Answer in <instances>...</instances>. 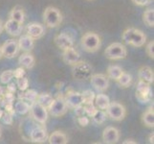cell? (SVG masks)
Here are the masks:
<instances>
[{"label": "cell", "mask_w": 154, "mask_h": 144, "mask_svg": "<svg viewBox=\"0 0 154 144\" xmlns=\"http://www.w3.org/2000/svg\"><path fill=\"white\" fill-rule=\"evenodd\" d=\"M123 40L134 47H142L146 42V37L143 31L136 28H127L123 33Z\"/></svg>", "instance_id": "6da1fadb"}, {"label": "cell", "mask_w": 154, "mask_h": 144, "mask_svg": "<svg viewBox=\"0 0 154 144\" xmlns=\"http://www.w3.org/2000/svg\"><path fill=\"white\" fill-rule=\"evenodd\" d=\"M82 46L84 50L89 53H94L100 49L102 45V40L100 36L94 32H87L82 37Z\"/></svg>", "instance_id": "7a4b0ae2"}, {"label": "cell", "mask_w": 154, "mask_h": 144, "mask_svg": "<svg viewBox=\"0 0 154 144\" xmlns=\"http://www.w3.org/2000/svg\"><path fill=\"white\" fill-rule=\"evenodd\" d=\"M43 20L47 27L56 28L62 22V14L57 8L49 6L43 12Z\"/></svg>", "instance_id": "3957f363"}, {"label": "cell", "mask_w": 154, "mask_h": 144, "mask_svg": "<svg viewBox=\"0 0 154 144\" xmlns=\"http://www.w3.org/2000/svg\"><path fill=\"white\" fill-rule=\"evenodd\" d=\"M73 77L77 81H86L92 76V66L85 62H78L73 65Z\"/></svg>", "instance_id": "277c9868"}, {"label": "cell", "mask_w": 154, "mask_h": 144, "mask_svg": "<svg viewBox=\"0 0 154 144\" xmlns=\"http://www.w3.org/2000/svg\"><path fill=\"white\" fill-rule=\"evenodd\" d=\"M104 56L109 60H122V59L126 58L127 49L124 44L120 42H114L105 48Z\"/></svg>", "instance_id": "5b68a950"}, {"label": "cell", "mask_w": 154, "mask_h": 144, "mask_svg": "<svg viewBox=\"0 0 154 144\" xmlns=\"http://www.w3.org/2000/svg\"><path fill=\"white\" fill-rule=\"evenodd\" d=\"M47 110L54 117H60L64 115L68 110V107L65 103L64 97L61 95H58L57 98L53 100V102L49 106V108L47 109Z\"/></svg>", "instance_id": "8992f818"}, {"label": "cell", "mask_w": 154, "mask_h": 144, "mask_svg": "<svg viewBox=\"0 0 154 144\" xmlns=\"http://www.w3.org/2000/svg\"><path fill=\"white\" fill-rule=\"evenodd\" d=\"M29 111L32 118L39 124H45L48 119V110L36 101L31 104Z\"/></svg>", "instance_id": "52a82bcc"}, {"label": "cell", "mask_w": 154, "mask_h": 144, "mask_svg": "<svg viewBox=\"0 0 154 144\" xmlns=\"http://www.w3.org/2000/svg\"><path fill=\"white\" fill-rule=\"evenodd\" d=\"M105 113L112 120L122 121L126 115V110L124 105L114 101V102H110L107 109L105 110Z\"/></svg>", "instance_id": "ba28073f"}, {"label": "cell", "mask_w": 154, "mask_h": 144, "mask_svg": "<svg viewBox=\"0 0 154 144\" xmlns=\"http://www.w3.org/2000/svg\"><path fill=\"white\" fill-rule=\"evenodd\" d=\"M90 83L100 92H103L109 88V79L104 74H94L90 77Z\"/></svg>", "instance_id": "9c48e42d"}, {"label": "cell", "mask_w": 154, "mask_h": 144, "mask_svg": "<svg viewBox=\"0 0 154 144\" xmlns=\"http://www.w3.org/2000/svg\"><path fill=\"white\" fill-rule=\"evenodd\" d=\"M19 46L17 43V40H8L5 41L3 45L1 46V52L2 56L7 59H13L18 54L19 52Z\"/></svg>", "instance_id": "30bf717a"}, {"label": "cell", "mask_w": 154, "mask_h": 144, "mask_svg": "<svg viewBox=\"0 0 154 144\" xmlns=\"http://www.w3.org/2000/svg\"><path fill=\"white\" fill-rule=\"evenodd\" d=\"M151 90L149 84L139 80L136 88V96L142 103H146L151 97Z\"/></svg>", "instance_id": "8fae6325"}, {"label": "cell", "mask_w": 154, "mask_h": 144, "mask_svg": "<svg viewBox=\"0 0 154 144\" xmlns=\"http://www.w3.org/2000/svg\"><path fill=\"white\" fill-rule=\"evenodd\" d=\"M64 100L68 108L71 109H75L76 107L83 105L82 94L81 92L73 91V90H70V91H68L66 93Z\"/></svg>", "instance_id": "7c38bea8"}, {"label": "cell", "mask_w": 154, "mask_h": 144, "mask_svg": "<svg viewBox=\"0 0 154 144\" xmlns=\"http://www.w3.org/2000/svg\"><path fill=\"white\" fill-rule=\"evenodd\" d=\"M103 140L107 144L117 143L120 140V131L115 127H106L103 133Z\"/></svg>", "instance_id": "4fadbf2b"}, {"label": "cell", "mask_w": 154, "mask_h": 144, "mask_svg": "<svg viewBox=\"0 0 154 144\" xmlns=\"http://www.w3.org/2000/svg\"><path fill=\"white\" fill-rule=\"evenodd\" d=\"M55 43L61 50L74 47V39L67 33H60L55 37Z\"/></svg>", "instance_id": "5bb4252c"}, {"label": "cell", "mask_w": 154, "mask_h": 144, "mask_svg": "<svg viewBox=\"0 0 154 144\" xmlns=\"http://www.w3.org/2000/svg\"><path fill=\"white\" fill-rule=\"evenodd\" d=\"M26 32H27V35L30 36L32 39L35 40H39L40 38L43 37L45 34V29L44 26L38 23V22H32L27 25V28H26Z\"/></svg>", "instance_id": "9a60e30c"}, {"label": "cell", "mask_w": 154, "mask_h": 144, "mask_svg": "<svg viewBox=\"0 0 154 144\" xmlns=\"http://www.w3.org/2000/svg\"><path fill=\"white\" fill-rule=\"evenodd\" d=\"M48 139V134L43 127H35L30 132V140L34 143H43Z\"/></svg>", "instance_id": "2e32d148"}, {"label": "cell", "mask_w": 154, "mask_h": 144, "mask_svg": "<svg viewBox=\"0 0 154 144\" xmlns=\"http://www.w3.org/2000/svg\"><path fill=\"white\" fill-rule=\"evenodd\" d=\"M62 51H63L62 59H63V62H64L66 65L73 66L81 61V55H79V53L74 47L67 48V49H64Z\"/></svg>", "instance_id": "e0dca14e"}, {"label": "cell", "mask_w": 154, "mask_h": 144, "mask_svg": "<svg viewBox=\"0 0 154 144\" xmlns=\"http://www.w3.org/2000/svg\"><path fill=\"white\" fill-rule=\"evenodd\" d=\"M4 30L7 32L10 36L17 37L21 34L23 30V24H21L17 21L9 18L6 22L4 23Z\"/></svg>", "instance_id": "ac0fdd59"}, {"label": "cell", "mask_w": 154, "mask_h": 144, "mask_svg": "<svg viewBox=\"0 0 154 144\" xmlns=\"http://www.w3.org/2000/svg\"><path fill=\"white\" fill-rule=\"evenodd\" d=\"M17 43L19 46V49L24 52H30L35 47V40L32 39L28 35H24L20 37L19 40H17Z\"/></svg>", "instance_id": "d6986e66"}, {"label": "cell", "mask_w": 154, "mask_h": 144, "mask_svg": "<svg viewBox=\"0 0 154 144\" xmlns=\"http://www.w3.org/2000/svg\"><path fill=\"white\" fill-rule=\"evenodd\" d=\"M48 142L50 144H67L68 137L61 131H55L48 136Z\"/></svg>", "instance_id": "ffe728a7"}, {"label": "cell", "mask_w": 154, "mask_h": 144, "mask_svg": "<svg viewBox=\"0 0 154 144\" xmlns=\"http://www.w3.org/2000/svg\"><path fill=\"white\" fill-rule=\"evenodd\" d=\"M138 77L141 81L151 84L154 82V73L149 66H142L138 71Z\"/></svg>", "instance_id": "44dd1931"}, {"label": "cell", "mask_w": 154, "mask_h": 144, "mask_svg": "<svg viewBox=\"0 0 154 144\" xmlns=\"http://www.w3.org/2000/svg\"><path fill=\"white\" fill-rule=\"evenodd\" d=\"M18 63L19 65L24 67V68H27V69H31L33 68L35 63V57L30 54L28 52H25L24 54H22L19 59H18Z\"/></svg>", "instance_id": "7402d4cb"}, {"label": "cell", "mask_w": 154, "mask_h": 144, "mask_svg": "<svg viewBox=\"0 0 154 144\" xmlns=\"http://www.w3.org/2000/svg\"><path fill=\"white\" fill-rule=\"evenodd\" d=\"M94 103H95V106H96V108L105 110L110 104V99L107 95H105L103 93H99L95 95Z\"/></svg>", "instance_id": "603a6c76"}, {"label": "cell", "mask_w": 154, "mask_h": 144, "mask_svg": "<svg viewBox=\"0 0 154 144\" xmlns=\"http://www.w3.org/2000/svg\"><path fill=\"white\" fill-rule=\"evenodd\" d=\"M142 121L145 126L148 128L154 127V110L153 107H149L142 115Z\"/></svg>", "instance_id": "cb8c5ba5"}, {"label": "cell", "mask_w": 154, "mask_h": 144, "mask_svg": "<svg viewBox=\"0 0 154 144\" xmlns=\"http://www.w3.org/2000/svg\"><path fill=\"white\" fill-rule=\"evenodd\" d=\"M9 18L14 19V20L17 21V22H19V23L23 24L24 20H25V14H24L23 9L19 8V7L14 8L9 14Z\"/></svg>", "instance_id": "d4e9b609"}, {"label": "cell", "mask_w": 154, "mask_h": 144, "mask_svg": "<svg viewBox=\"0 0 154 144\" xmlns=\"http://www.w3.org/2000/svg\"><path fill=\"white\" fill-rule=\"evenodd\" d=\"M107 77L108 79H112L114 81H117L118 78L121 76V74L124 72V70L122 69L121 66L113 65V66H109L107 68Z\"/></svg>", "instance_id": "484cf974"}, {"label": "cell", "mask_w": 154, "mask_h": 144, "mask_svg": "<svg viewBox=\"0 0 154 144\" xmlns=\"http://www.w3.org/2000/svg\"><path fill=\"white\" fill-rule=\"evenodd\" d=\"M38 95V92H36L35 89H28V90H26L24 93L19 95V99H22L31 105L32 103H34L36 101Z\"/></svg>", "instance_id": "4316f807"}, {"label": "cell", "mask_w": 154, "mask_h": 144, "mask_svg": "<svg viewBox=\"0 0 154 144\" xmlns=\"http://www.w3.org/2000/svg\"><path fill=\"white\" fill-rule=\"evenodd\" d=\"M30 106L31 105L26 102V101L20 99L19 101H17V102L14 104V110L15 113H17L19 114H26L27 113H29Z\"/></svg>", "instance_id": "83f0119b"}, {"label": "cell", "mask_w": 154, "mask_h": 144, "mask_svg": "<svg viewBox=\"0 0 154 144\" xmlns=\"http://www.w3.org/2000/svg\"><path fill=\"white\" fill-rule=\"evenodd\" d=\"M53 96L49 93H40L38 95V98H36V102L39 103L41 106H43L44 108L48 109L49 106L51 105V103L53 102Z\"/></svg>", "instance_id": "f1b7e54d"}, {"label": "cell", "mask_w": 154, "mask_h": 144, "mask_svg": "<svg viewBox=\"0 0 154 144\" xmlns=\"http://www.w3.org/2000/svg\"><path fill=\"white\" fill-rule=\"evenodd\" d=\"M116 82L119 84V86L121 88H128L132 84V77H131V75H129L128 73L123 72Z\"/></svg>", "instance_id": "f546056e"}, {"label": "cell", "mask_w": 154, "mask_h": 144, "mask_svg": "<svg viewBox=\"0 0 154 144\" xmlns=\"http://www.w3.org/2000/svg\"><path fill=\"white\" fill-rule=\"evenodd\" d=\"M143 21L148 27H153L154 26V10L147 9L143 14Z\"/></svg>", "instance_id": "4dcf8cb0"}, {"label": "cell", "mask_w": 154, "mask_h": 144, "mask_svg": "<svg viewBox=\"0 0 154 144\" xmlns=\"http://www.w3.org/2000/svg\"><path fill=\"white\" fill-rule=\"evenodd\" d=\"M93 120L96 122L97 124H103V122L106 120V117H107V114H106L105 110H96L95 113L93 114V115L91 116Z\"/></svg>", "instance_id": "1f68e13d"}, {"label": "cell", "mask_w": 154, "mask_h": 144, "mask_svg": "<svg viewBox=\"0 0 154 144\" xmlns=\"http://www.w3.org/2000/svg\"><path fill=\"white\" fill-rule=\"evenodd\" d=\"M13 78H14V70H12V69L5 70L0 74V82L5 85L9 84L11 81H12Z\"/></svg>", "instance_id": "d6a6232c"}, {"label": "cell", "mask_w": 154, "mask_h": 144, "mask_svg": "<svg viewBox=\"0 0 154 144\" xmlns=\"http://www.w3.org/2000/svg\"><path fill=\"white\" fill-rule=\"evenodd\" d=\"M82 97H83V105L84 104H92L94 103V99H95V94L92 90H85L82 93Z\"/></svg>", "instance_id": "836d02e7"}, {"label": "cell", "mask_w": 154, "mask_h": 144, "mask_svg": "<svg viewBox=\"0 0 154 144\" xmlns=\"http://www.w3.org/2000/svg\"><path fill=\"white\" fill-rule=\"evenodd\" d=\"M17 87L19 88L20 90H26L29 87V81L28 79L26 77H20V78H17Z\"/></svg>", "instance_id": "e575fe53"}, {"label": "cell", "mask_w": 154, "mask_h": 144, "mask_svg": "<svg viewBox=\"0 0 154 144\" xmlns=\"http://www.w3.org/2000/svg\"><path fill=\"white\" fill-rule=\"evenodd\" d=\"M83 108H84V110H85V114H87L88 116H92L93 114L95 113V110H97L96 106H94V103H92V104H84Z\"/></svg>", "instance_id": "d590c367"}, {"label": "cell", "mask_w": 154, "mask_h": 144, "mask_svg": "<svg viewBox=\"0 0 154 144\" xmlns=\"http://www.w3.org/2000/svg\"><path fill=\"white\" fill-rule=\"evenodd\" d=\"M153 48H154V41L153 40H150L147 43V45H146V52L147 56L149 57V58H151L152 60L154 59V49H153Z\"/></svg>", "instance_id": "8d00e7d4"}, {"label": "cell", "mask_w": 154, "mask_h": 144, "mask_svg": "<svg viewBox=\"0 0 154 144\" xmlns=\"http://www.w3.org/2000/svg\"><path fill=\"white\" fill-rule=\"evenodd\" d=\"M2 121L4 122L5 124H8V125H11L13 123V114L8 113V111H6V113H3V115L1 117Z\"/></svg>", "instance_id": "74e56055"}, {"label": "cell", "mask_w": 154, "mask_h": 144, "mask_svg": "<svg viewBox=\"0 0 154 144\" xmlns=\"http://www.w3.org/2000/svg\"><path fill=\"white\" fill-rule=\"evenodd\" d=\"M78 122H79L81 126L85 127V126H87L89 124V119H88V117L82 115V116H79L78 118Z\"/></svg>", "instance_id": "f35d334b"}, {"label": "cell", "mask_w": 154, "mask_h": 144, "mask_svg": "<svg viewBox=\"0 0 154 144\" xmlns=\"http://www.w3.org/2000/svg\"><path fill=\"white\" fill-rule=\"evenodd\" d=\"M74 110H75V114H76V115H77L78 117L82 116V115L85 114V110H84L83 105L79 106V107H76V108L74 109Z\"/></svg>", "instance_id": "ab89813d"}, {"label": "cell", "mask_w": 154, "mask_h": 144, "mask_svg": "<svg viewBox=\"0 0 154 144\" xmlns=\"http://www.w3.org/2000/svg\"><path fill=\"white\" fill-rule=\"evenodd\" d=\"M25 75V71H24V68L22 67H18L17 70L14 71V77L15 78H20V77H23Z\"/></svg>", "instance_id": "60d3db41"}, {"label": "cell", "mask_w": 154, "mask_h": 144, "mask_svg": "<svg viewBox=\"0 0 154 144\" xmlns=\"http://www.w3.org/2000/svg\"><path fill=\"white\" fill-rule=\"evenodd\" d=\"M132 2L137 6H145L150 2V0H132Z\"/></svg>", "instance_id": "b9f144b4"}, {"label": "cell", "mask_w": 154, "mask_h": 144, "mask_svg": "<svg viewBox=\"0 0 154 144\" xmlns=\"http://www.w3.org/2000/svg\"><path fill=\"white\" fill-rule=\"evenodd\" d=\"M15 91V88H14V85H10L8 87V92H12L14 93Z\"/></svg>", "instance_id": "7bdbcfd3"}, {"label": "cell", "mask_w": 154, "mask_h": 144, "mask_svg": "<svg viewBox=\"0 0 154 144\" xmlns=\"http://www.w3.org/2000/svg\"><path fill=\"white\" fill-rule=\"evenodd\" d=\"M123 143H124V144H127V143H133V144H135V143H137V142L134 141L133 139H126V140H125Z\"/></svg>", "instance_id": "ee69618b"}, {"label": "cell", "mask_w": 154, "mask_h": 144, "mask_svg": "<svg viewBox=\"0 0 154 144\" xmlns=\"http://www.w3.org/2000/svg\"><path fill=\"white\" fill-rule=\"evenodd\" d=\"M3 30H4V24H3V22H2V20L0 19V35H1V33L3 32Z\"/></svg>", "instance_id": "f6af8a7d"}, {"label": "cell", "mask_w": 154, "mask_h": 144, "mask_svg": "<svg viewBox=\"0 0 154 144\" xmlns=\"http://www.w3.org/2000/svg\"><path fill=\"white\" fill-rule=\"evenodd\" d=\"M149 143H153V133L149 136Z\"/></svg>", "instance_id": "bcb514c9"}, {"label": "cell", "mask_w": 154, "mask_h": 144, "mask_svg": "<svg viewBox=\"0 0 154 144\" xmlns=\"http://www.w3.org/2000/svg\"><path fill=\"white\" fill-rule=\"evenodd\" d=\"M2 115H3V111L0 110V119H1V117H2Z\"/></svg>", "instance_id": "7dc6e473"}, {"label": "cell", "mask_w": 154, "mask_h": 144, "mask_svg": "<svg viewBox=\"0 0 154 144\" xmlns=\"http://www.w3.org/2000/svg\"><path fill=\"white\" fill-rule=\"evenodd\" d=\"M3 56H2V52H1V46H0V59H1Z\"/></svg>", "instance_id": "c3c4849f"}, {"label": "cell", "mask_w": 154, "mask_h": 144, "mask_svg": "<svg viewBox=\"0 0 154 144\" xmlns=\"http://www.w3.org/2000/svg\"><path fill=\"white\" fill-rule=\"evenodd\" d=\"M1 136H2V130H1V127H0V138H1Z\"/></svg>", "instance_id": "681fc988"}, {"label": "cell", "mask_w": 154, "mask_h": 144, "mask_svg": "<svg viewBox=\"0 0 154 144\" xmlns=\"http://www.w3.org/2000/svg\"><path fill=\"white\" fill-rule=\"evenodd\" d=\"M2 94V89H1V88H0V95Z\"/></svg>", "instance_id": "f907efd6"}]
</instances>
